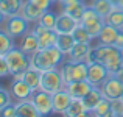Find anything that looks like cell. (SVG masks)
I'll use <instances>...</instances> for the list:
<instances>
[{
  "instance_id": "cell-1",
  "label": "cell",
  "mask_w": 123,
  "mask_h": 117,
  "mask_svg": "<svg viewBox=\"0 0 123 117\" xmlns=\"http://www.w3.org/2000/svg\"><path fill=\"white\" fill-rule=\"evenodd\" d=\"M30 59H31V67L44 72V70L61 67V64L66 61V55L56 45H53L48 48H39L33 55H30Z\"/></svg>"
},
{
  "instance_id": "cell-2",
  "label": "cell",
  "mask_w": 123,
  "mask_h": 117,
  "mask_svg": "<svg viewBox=\"0 0 123 117\" xmlns=\"http://www.w3.org/2000/svg\"><path fill=\"white\" fill-rule=\"evenodd\" d=\"M93 53H95V59L98 63L105 64L111 75H115L123 67V58L120 53V48L115 47V45H100L98 44L97 47H93Z\"/></svg>"
},
{
  "instance_id": "cell-3",
  "label": "cell",
  "mask_w": 123,
  "mask_h": 117,
  "mask_svg": "<svg viewBox=\"0 0 123 117\" xmlns=\"http://www.w3.org/2000/svg\"><path fill=\"white\" fill-rule=\"evenodd\" d=\"M9 66V72H11V77L17 75V73H24L25 70H28L31 67V59L30 55H27L20 47L16 45L14 48L8 52V53L3 55Z\"/></svg>"
},
{
  "instance_id": "cell-4",
  "label": "cell",
  "mask_w": 123,
  "mask_h": 117,
  "mask_svg": "<svg viewBox=\"0 0 123 117\" xmlns=\"http://www.w3.org/2000/svg\"><path fill=\"white\" fill-rule=\"evenodd\" d=\"M2 30L6 31L14 39H17L31 30V22H28L22 14H16L11 16V17L2 19Z\"/></svg>"
},
{
  "instance_id": "cell-5",
  "label": "cell",
  "mask_w": 123,
  "mask_h": 117,
  "mask_svg": "<svg viewBox=\"0 0 123 117\" xmlns=\"http://www.w3.org/2000/svg\"><path fill=\"white\" fill-rule=\"evenodd\" d=\"M80 24L87 28V31L90 33V36L93 39H97V36L100 34V31L105 27L106 22H105V17H101L92 6L87 5L86 9H84V13H83V17H81V20H80Z\"/></svg>"
},
{
  "instance_id": "cell-6",
  "label": "cell",
  "mask_w": 123,
  "mask_h": 117,
  "mask_svg": "<svg viewBox=\"0 0 123 117\" xmlns=\"http://www.w3.org/2000/svg\"><path fill=\"white\" fill-rule=\"evenodd\" d=\"M64 87H66V84H64V80H62V75H61L59 67L42 72L39 89L47 91V92H50V94H55V92H58V91L64 89Z\"/></svg>"
},
{
  "instance_id": "cell-7",
  "label": "cell",
  "mask_w": 123,
  "mask_h": 117,
  "mask_svg": "<svg viewBox=\"0 0 123 117\" xmlns=\"http://www.w3.org/2000/svg\"><path fill=\"white\" fill-rule=\"evenodd\" d=\"M30 100L36 106L41 117L53 114V94L47 92V91H42V89H34Z\"/></svg>"
},
{
  "instance_id": "cell-8",
  "label": "cell",
  "mask_w": 123,
  "mask_h": 117,
  "mask_svg": "<svg viewBox=\"0 0 123 117\" xmlns=\"http://www.w3.org/2000/svg\"><path fill=\"white\" fill-rule=\"evenodd\" d=\"M100 91H101L103 97L108 100H115L123 97V81L117 75H109L100 84Z\"/></svg>"
},
{
  "instance_id": "cell-9",
  "label": "cell",
  "mask_w": 123,
  "mask_h": 117,
  "mask_svg": "<svg viewBox=\"0 0 123 117\" xmlns=\"http://www.w3.org/2000/svg\"><path fill=\"white\" fill-rule=\"evenodd\" d=\"M111 73H109L108 67L105 66V64L98 63V61H95V63L89 64V72H87V81H89L92 86H100V84L103 83V81L106 80Z\"/></svg>"
},
{
  "instance_id": "cell-10",
  "label": "cell",
  "mask_w": 123,
  "mask_h": 117,
  "mask_svg": "<svg viewBox=\"0 0 123 117\" xmlns=\"http://www.w3.org/2000/svg\"><path fill=\"white\" fill-rule=\"evenodd\" d=\"M72 95L69 94V91L64 87V89L58 91L53 94V112L55 114H62L66 116V111L69 109L70 103H72Z\"/></svg>"
},
{
  "instance_id": "cell-11",
  "label": "cell",
  "mask_w": 123,
  "mask_h": 117,
  "mask_svg": "<svg viewBox=\"0 0 123 117\" xmlns=\"http://www.w3.org/2000/svg\"><path fill=\"white\" fill-rule=\"evenodd\" d=\"M80 20H76L73 16L67 14L64 11H59L58 13V19H56V25H55V30L58 33H73L76 27H78Z\"/></svg>"
},
{
  "instance_id": "cell-12",
  "label": "cell",
  "mask_w": 123,
  "mask_h": 117,
  "mask_svg": "<svg viewBox=\"0 0 123 117\" xmlns=\"http://www.w3.org/2000/svg\"><path fill=\"white\" fill-rule=\"evenodd\" d=\"M33 91H34L33 87L28 86L24 80H12L11 81V86H9V92H11L12 98H14L16 102L30 98L31 94H33Z\"/></svg>"
},
{
  "instance_id": "cell-13",
  "label": "cell",
  "mask_w": 123,
  "mask_h": 117,
  "mask_svg": "<svg viewBox=\"0 0 123 117\" xmlns=\"http://www.w3.org/2000/svg\"><path fill=\"white\" fill-rule=\"evenodd\" d=\"M25 0H0V16L2 19L20 14Z\"/></svg>"
},
{
  "instance_id": "cell-14",
  "label": "cell",
  "mask_w": 123,
  "mask_h": 117,
  "mask_svg": "<svg viewBox=\"0 0 123 117\" xmlns=\"http://www.w3.org/2000/svg\"><path fill=\"white\" fill-rule=\"evenodd\" d=\"M62 2V11L73 16L76 20H81L83 13L86 9L87 3L84 0H61Z\"/></svg>"
},
{
  "instance_id": "cell-15",
  "label": "cell",
  "mask_w": 123,
  "mask_h": 117,
  "mask_svg": "<svg viewBox=\"0 0 123 117\" xmlns=\"http://www.w3.org/2000/svg\"><path fill=\"white\" fill-rule=\"evenodd\" d=\"M118 31H120V28L112 27V25H109V24H105V27L101 28V31H100V34L97 36L95 41L98 42L100 45H115Z\"/></svg>"
},
{
  "instance_id": "cell-16",
  "label": "cell",
  "mask_w": 123,
  "mask_h": 117,
  "mask_svg": "<svg viewBox=\"0 0 123 117\" xmlns=\"http://www.w3.org/2000/svg\"><path fill=\"white\" fill-rule=\"evenodd\" d=\"M66 89L69 91V94L72 95V98H80V100H83L84 97L87 95V92L92 89V84H90L87 80H83V81H72V83L66 84Z\"/></svg>"
},
{
  "instance_id": "cell-17",
  "label": "cell",
  "mask_w": 123,
  "mask_h": 117,
  "mask_svg": "<svg viewBox=\"0 0 123 117\" xmlns=\"http://www.w3.org/2000/svg\"><path fill=\"white\" fill-rule=\"evenodd\" d=\"M92 44H84V42H75L72 50L66 55V59L69 61H84L89 52L92 50Z\"/></svg>"
},
{
  "instance_id": "cell-18",
  "label": "cell",
  "mask_w": 123,
  "mask_h": 117,
  "mask_svg": "<svg viewBox=\"0 0 123 117\" xmlns=\"http://www.w3.org/2000/svg\"><path fill=\"white\" fill-rule=\"evenodd\" d=\"M19 39H20V44H19L17 47H20L27 55H33L34 52L39 50V38H37L36 34H33L31 31L25 33L24 36L19 38Z\"/></svg>"
},
{
  "instance_id": "cell-19",
  "label": "cell",
  "mask_w": 123,
  "mask_h": 117,
  "mask_svg": "<svg viewBox=\"0 0 123 117\" xmlns=\"http://www.w3.org/2000/svg\"><path fill=\"white\" fill-rule=\"evenodd\" d=\"M16 112H17V117H41L30 98L16 102Z\"/></svg>"
},
{
  "instance_id": "cell-20",
  "label": "cell",
  "mask_w": 123,
  "mask_h": 117,
  "mask_svg": "<svg viewBox=\"0 0 123 117\" xmlns=\"http://www.w3.org/2000/svg\"><path fill=\"white\" fill-rule=\"evenodd\" d=\"M42 9L39 8L37 5H34L31 0H25L24 3V8H22V13L20 14L24 16L25 19H27L28 22H31V24H34V22L39 20V17L42 16Z\"/></svg>"
},
{
  "instance_id": "cell-21",
  "label": "cell",
  "mask_w": 123,
  "mask_h": 117,
  "mask_svg": "<svg viewBox=\"0 0 123 117\" xmlns=\"http://www.w3.org/2000/svg\"><path fill=\"white\" fill-rule=\"evenodd\" d=\"M101 100H103V94H101V91H100V86H92V89H90L89 92H87V95L83 98L89 114L97 108V105H98Z\"/></svg>"
},
{
  "instance_id": "cell-22",
  "label": "cell",
  "mask_w": 123,
  "mask_h": 117,
  "mask_svg": "<svg viewBox=\"0 0 123 117\" xmlns=\"http://www.w3.org/2000/svg\"><path fill=\"white\" fill-rule=\"evenodd\" d=\"M84 116H90L89 111L86 109L84 102L80 98H73L69 109L66 111V117H84Z\"/></svg>"
},
{
  "instance_id": "cell-23",
  "label": "cell",
  "mask_w": 123,
  "mask_h": 117,
  "mask_svg": "<svg viewBox=\"0 0 123 117\" xmlns=\"http://www.w3.org/2000/svg\"><path fill=\"white\" fill-rule=\"evenodd\" d=\"M75 45V39L70 33H58V41H56V47L62 52L64 55H67L72 47Z\"/></svg>"
},
{
  "instance_id": "cell-24",
  "label": "cell",
  "mask_w": 123,
  "mask_h": 117,
  "mask_svg": "<svg viewBox=\"0 0 123 117\" xmlns=\"http://www.w3.org/2000/svg\"><path fill=\"white\" fill-rule=\"evenodd\" d=\"M41 75H42L41 70L34 69V67H30L28 70L24 72V78H22V80H24L28 86H31L33 89H39V86H41Z\"/></svg>"
},
{
  "instance_id": "cell-25",
  "label": "cell",
  "mask_w": 123,
  "mask_h": 117,
  "mask_svg": "<svg viewBox=\"0 0 123 117\" xmlns=\"http://www.w3.org/2000/svg\"><path fill=\"white\" fill-rule=\"evenodd\" d=\"M90 6H92V8L101 16V17H106V16L115 8V5L112 2H109V0H92Z\"/></svg>"
},
{
  "instance_id": "cell-26",
  "label": "cell",
  "mask_w": 123,
  "mask_h": 117,
  "mask_svg": "<svg viewBox=\"0 0 123 117\" xmlns=\"http://www.w3.org/2000/svg\"><path fill=\"white\" fill-rule=\"evenodd\" d=\"M105 22L112 27H117V28H123V9L115 6L111 13L105 17Z\"/></svg>"
},
{
  "instance_id": "cell-27",
  "label": "cell",
  "mask_w": 123,
  "mask_h": 117,
  "mask_svg": "<svg viewBox=\"0 0 123 117\" xmlns=\"http://www.w3.org/2000/svg\"><path fill=\"white\" fill-rule=\"evenodd\" d=\"M56 19H58V13H55L53 9H47V11L42 13V16L39 17V24L44 25L45 28H48V30H55V25H56Z\"/></svg>"
},
{
  "instance_id": "cell-28",
  "label": "cell",
  "mask_w": 123,
  "mask_h": 117,
  "mask_svg": "<svg viewBox=\"0 0 123 117\" xmlns=\"http://www.w3.org/2000/svg\"><path fill=\"white\" fill-rule=\"evenodd\" d=\"M58 41V31L56 30H47L42 36H39V48H48L56 45Z\"/></svg>"
},
{
  "instance_id": "cell-29",
  "label": "cell",
  "mask_w": 123,
  "mask_h": 117,
  "mask_svg": "<svg viewBox=\"0 0 123 117\" xmlns=\"http://www.w3.org/2000/svg\"><path fill=\"white\" fill-rule=\"evenodd\" d=\"M73 39H75V42H84V44H90V42L93 41V38L90 36V33L87 31V28L84 27V25L78 24V27L73 30L72 33Z\"/></svg>"
},
{
  "instance_id": "cell-30",
  "label": "cell",
  "mask_w": 123,
  "mask_h": 117,
  "mask_svg": "<svg viewBox=\"0 0 123 117\" xmlns=\"http://www.w3.org/2000/svg\"><path fill=\"white\" fill-rule=\"evenodd\" d=\"M16 47V42H14V38L9 36L6 31L0 30V55H5L8 53L11 48Z\"/></svg>"
},
{
  "instance_id": "cell-31",
  "label": "cell",
  "mask_w": 123,
  "mask_h": 117,
  "mask_svg": "<svg viewBox=\"0 0 123 117\" xmlns=\"http://www.w3.org/2000/svg\"><path fill=\"white\" fill-rule=\"evenodd\" d=\"M90 116H95V117H109L111 116V100L105 98L97 105V108L90 112Z\"/></svg>"
},
{
  "instance_id": "cell-32",
  "label": "cell",
  "mask_w": 123,
  "mask_h": 117,
  "mask_svg": "<svg viewBox=\"0 0 123 117\" xmlns=\"http://www.w3.org/2000/svg\"><path fill=\"white\" fill-rule=\"evenodd\" d=\"M61 70V75H62V80H64V84H69L73 81V69H72V61L66 59L59 67Z\"/></svg>"
},
{
  "instance_id": "cell-33",
  "label": "cell",
  "mask_w": 123,
  "mask_h": 117,
  "mask_svg": "<svg viewBox=\"0 0 123 117\" xmlns=\"http://www.w3.org/2000/svg\"><path fill=\"white\" fill-rule=\"evenodd\" d=\"M111 116L114 117L123 116V98L111 100Z\"/></svg>"
},
{
  "instance_id": "cell-34",
  "label": "cell",
  "mask_w": 123,
  "mask_h": 117,
  "mask_svg": "<svg viewBox=\"0 0 123 117\" xmlns=\"http://www.w3.org/2000/svg\"><path fill=\"white\" fill-rule=\"evenodd\" d=\"M11 103H12L11 92L6 91V89H0V109L5 108V106H8V105H11Z\"/></svg>"
},
{
  "instance_id": "cell-35",
  "label": "cell",
  "mask_w": 123,
  "mask_h": 117,
  "mask_svg": "<svg viewBox=\"0 0 123 117\" xmlns=\"http://www.w3.org/2000/svg\"><path fill=\"white\" fill-rule=\"evenodd\" d=\"M0 116H3V117H17V112H16V103H11V105L2 108L0 109Z\"/></svg>"
},
{
  "instance_id": "cell-36",
  "label": "cell",
  "mask_w": 123,
  "mask_h": 117,
  "mask_svg": "<svg viewBox=\"0 0 123 117\" xmlns=\"http://www.w3.org/2000/svg\"><path fill=\"white\" fill-rule=\"evenodd\" d=\"M0 77L5 78V77H11V72H9V66L6 63L5 56L0 55Z\"/></svg>"
},
{
  "instance_id": "cell-37",
  "label": "cell",
  "mask_w": 123,
  "mask_h": 117,
  "mask_svg": "<svg viewBox=\"0 0 123 117\" xmlns=\"http://www.w3.org/2000/svg\"><path fill=\"white\" fill-rule=\"evenodd\" d=\"M31 2L34 3V5H37L42 11H47V9L51 8V5H53V2L51 0H31Z\"/></svg>"
},
{
  "instance_id": "cell-38",
  "label": "cell",
  "mask_w": 123,
  "mask_h": 117,
  "mask_svg": "<svg viewBox=\"0 0 123 117\" xmlns=\"http://www.w3.org/2000/svg\"><path fill=\"white\" fill-rule=\"evenodd\" d=\"M115 47H118V48L123 47V28H120V31H118L117 41H115Z\"/></svg>"
},
{
  "instance_id": "cell-39",
  "label": "cell",
  "mask_w": 123,
  "mask_h": 117,
  "mask_svg": "<svg viewBox=\"0 0 123 117\" xmlns=\"http://www.w3.org/2000/svg\"><path fill=\"white\" fill-rule=\"evenodd\" d=\"M115 75H117V77H118V78H120V80L123 81V67H122V69H120V70H118V72H117V73H115Z\"/></svg>"
},
{
  "instance_id": "cell-40",
  "label": "cell",
  "mask_w": 123,
  "mask_h": 117,
  "mask_svg": "<svg viewBox=\"0 0 123 117\" xmlns=\"http://www.w3.org/2000/svg\"><path fill=\"white\" fill-rule=\"evenodd\" d=\"M117 6H118V8H122V9H123V0H118V2H117Z\"/></svg>"
},
{
  "instance_id": "cell-41",
  "label": "cell",
  "mask_w": 123,
  "mask_h": 117,
  "mask_svg": "<svg viewBox=\"0 0 123 117\" xmlns=\"http://www.w3.org/2000/svg\"><path fill=\"white\" fill-rule=\"evenodd\" d=\"M109 2H112V3H114L115 6H117V2H118V0H109Z\"/></svg>"
},
{
  "instance_id": "cell-42",
  "label": "cell",
  "mask_w": 123,
  "mask_h": 117,
  "mask_svg": "<svg viewBox=\"0 0 123 117\" xmlns=\"http://www.w3.org/2000/svg\"><path fill=\"white\" fill-rule=\"evenodd\" d=\"M120 53H122V58H123V47L120 48Z\"/></svg>"
},
{
  "instance_id": "cell-43",
  "label": "cell",
  "mask_w": 123,
  "mask_h": 117,
  "mask_svg": "<svg viewBox=\"0 0 123 117\" xmlns=\"http://www.w3.org/2000/svg\"><path fill=\"white\" fill-rule=\"evenodd\" d=\"M51 2H53V3H56V2H61V0H51Z\"/></svg>"
},
{
  "instance_id": "cell-44",
  "label": "cell",
  "mask_w": 123,
  "mask_h": 117,
  "mask_svg": "<svg viewBox=\"0 0 123 117\" xmlns=\"http://www.w3.org/2000/svg\"><path fill=\"white\" fill-rule=\"evenodd\" d=\"M122 98H123V97H122Z\"/></svg>"
}]
</instances>
